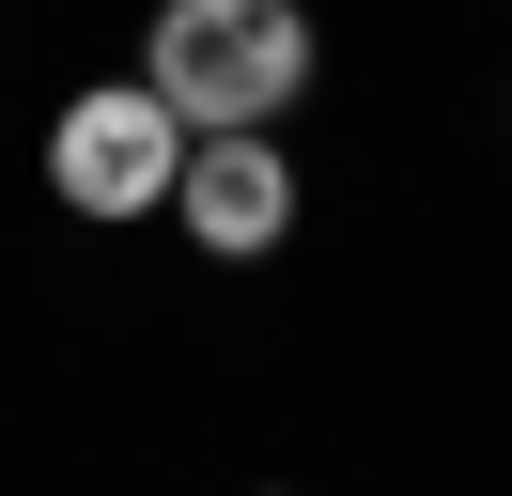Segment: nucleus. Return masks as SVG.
<instances>
[{
  "label": "nucleus",
  "instance_id": "3",
  "mask_svg": "<svg viewBox=\"0 0 512 496\" xmlns=\"http://www.w3.org/2000/svg\"><path fill=\"white\" fill-rule=\"evenodd\" d=\"M171 217H187L202 264H264V248L295 233V155H280V124H218V140H187Z\"/></svg>",
  "mask_w": 512,
  "mask_h": 496
},
{
  "label": "nucleus",
  "instance_id": "1",
  "mask_svg": "<svg viewBox=\"0 0 512 496\" xmlns=\"http://www.w3.org/2000/svg\"><path fill=\"white\" fill-rule=\"evenodd\" d=\"M140 78H156L202 140H218V124H280L295 93H311V16H295V0H171L156 47H140Z\"/></svg>",
  "mask_w": 512,
  "mask_h": 496
},
{
  "label": "nucleus",
  "instance_id": "2",
  "mask_svg": "<svg viewBox=\"0 0 512 496\" xmlns=\"http://www.w3.org/2000/svg\"><path fill=\"white\" fill-rule=\"evenodd\" d=\"M187 140L202 124L171 109L156 78H109V93H78V109L47 124V186H63L78 217H156L171 171H187Z\"/></svg>",
  "mask_w": 512,
  "mask_h": 496
}]
</instances>
